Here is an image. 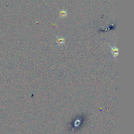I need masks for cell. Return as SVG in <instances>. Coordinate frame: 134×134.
I'll return each mask as SVG.
<instances>
[{
  "mask_svg": "<svg viewBox=\"0 0 134 134\" xmlns=\"http://www.w3.org/2000/svg\"><path fill=\"white\" fill-rule=\"evenodd\" d=\"M111 52L113 54L114 56H116V55H118V53H119V50H118V49L116 48V47H111Z\"/></svg>",
  "mask_w": 134,
  "mask_h": 134,
  "instance_id": "cell-1",
  "label": "cell"
},
{
  "mask_svg": "<svg viewBox=\"0 0 134 134\" xmlns=\"http://www.w3.org/2000/svg\"><path fill=\"white\" fill-rule=\"evenodd\" d=\"M67 14H68V13L65 10H62L60 12V17L61 18H64V17H66Z\"/></svg>",
  "mask_w": 134,
  "mask_h": 134,
  "instance_id": "cell-2",
  "label": "cell"
},
{
  "mask_svg": "<svg viewBox=\"0 0 134 134\" xmlns=\"http://www.w3.org/2000/svg\"><path fill=\"white\" fill-rule=\"evenodd\" d=\"M65 42V39L63 38H60L57 39V43L59 45H62Z\"/></svg>",
  "mask_w": 134,
  "mask_h": 134,
  "instance_id": "cell-3",
  "label": "cell"
}]
</instances>
